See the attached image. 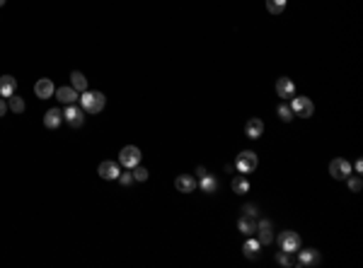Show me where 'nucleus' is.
Wrapping results in <instances>:
<instances>
[{"label":"nucleus","mask_w":363,"mask_h":268,"mask_svg":"<svg viewBox=\"0 0 363 268\" xmlns=\"http://www.w3.org/2000/svg\"><path fill=\"white\" fill-rule=\"evenodd\" d=\"M107 104V97L102 92H80V106H83L85 114H100Z\"/></svg>","instance_id":"obj_1"},{"label":"nucleus","mask_w":363,"mask_h":268,"mask_svg":"<svg viewBox=\"0 0 363 268\" xmlns=\"http://www.w3.org/2000/svg\"><path fill=\"white\" fill-rule=\"evenodd\" d=\"M276 242H279L281 251H288V254H296V251L300 249V234H298V232H293V230L281 232Z\"/></svg>","instance_id":"obj_2"},{"label":"nucleus","mask_w":363,"mask_h":268,"mask_svg":"<svg viewBox=\"0 0 363 268\" xmlns=\"http://www.w3.org/2000/svg\"><path fill=\"white\" fill-rule=\"evenodd\" d=\"M140 162V150L136 145H126V148H121L119 152V165L126 167V169H133V167Z\"/></svg>","instance_id":"obj_3"},{"label":"nucleus","mask_w":363,"mask_h":268,"mask_svg":"<svg viewBox=\"0 0 363 268\" xmlns=\"http://www.w3.org/2000/svg\"><path fill=\"white\" fill-rule=\"evenodd\" d=\"M235 167L240 169L242 174H252V172L257 169V155H254L252 150H245V152H240V155H237V162H235Z\"/></svg>","instance_id":"obj_4"},{"label":"nucleus","mask_w":363,"mask_h":268,"mask_svg":"<svg viewBox=\"0 0 363 268\" xmlns=\"http://www.w3.org/2000/svg\"><path fill=\"white\" fill-rule=\"evenodd\" d=\"M354 172V167H351V162L344 157H336L329 162V174L334 176V179H346V176Z\"/></svg>","instance_id":"obj_5"},{"label":"nucleus","mask_w":363,"mask_h":268,"mask_svg":"<svg viewBox=\"0 0 363 268\" xmlns=\"http://www.w3.org/2000/svg\"><path fill=\"white\" fill-rule=\"evenodd\" d=\"M291 109H293V116L310 119V116H312V111H315V106H312V102H310L307 97H296L293 104H291Z\"/></svg>","instance_id":"obj_6"},{"label":"nucleus","mask_w":363,"mask_h":268,"mask_svg":"<svg viewBox=\"0 0 363 268\" xmlns=\"http://www.w3.org/2000/svg\"><path fill=\"white\" fill-rule=\"evenodd\" d=\"M63 121L68 123V126H73V128H80L85 123V111H83V106L78 109L75 104H68V109L63 111Z\"/></svg>","instance_id":"obj_7"},{"label":"nucleus","mask_w":363,"mask_h":268,"mask_svg":"<svg viewBox=\"0 0 363 268\" xmlns=\"http://www.w3.org/2000/svg\"><path fill=\"white\" fill-rule=\"evenodd\" d=\"M97 174L102 176V179H107V181H112V179H119L121 169L116 162H112V159H104L102 165H100V169H97Z\"/></svg>","instance_id":"obj_8"},{"label":"nucleus","mask_w":363,"mask_h":268,"mask_svg":"<svg viewBox=\"0 0 363 268\" xmlns=\"http://www.w3.org/2000/svg\"><path fill=\"white\" fill-rule=\"evenodd\" d=\"M56 92V85L51 83L49 77H41L37 85H34V94H37L39 99H49V97H54Z\"/></svg>","instance_id":"obj_9"},{"label":"nucleus","mask_w":363,"mask_h":268,"mask_svg":"<svg viewBox=\"0 0 363 268\" xmlns=\"http://www.w3.org/2000/svg\"><path fill=\"white\" fill-rule=\"evenodd\" d=\"M257 239H259V244H271V239H274V227H271V220H259L257 222Z\"/></svg>","instance_id":"obj_10"},{"label":"nucleus","mask_w":363,"mask_h":268,"mask_svg":"<svg viewBox=\"0 0 363 268\" xmlns=\"http://www.w3.org/2000/svg\"><path fill=\"white\" fill-rule=\"evenodd\" d=\"M276 94H279L281 99H291L293 94H296V85L291 77H279V83H276Z\"/></svg>","instance_id":"obj_11"},{"label":"nucleus","mask_w":363,"mask_h":268,"mask_svg":"<svg viewBox=\"0 0 363 268\" xmlns=\"http://www.w3.org/2000/svg\"><path fill=\"white\" fill-rule=\"evenodd\" d=\"M175 186H177L179 194H194L196 179H194L191 174H179L177 179H175Z\"/></svg>","instance_id":"obj_12"},{"label":"nucleus","mask_w":363,"mask_h":268,"mask_svg":"<svg viewBox=\"0 0 363 268\" xmlns=\"http://www.w3.org/2000/svg\"><path fill=\"white\" fill-rule=\"evenodd\" d=\"M237 230L242 232V234H247V237H252V234H257V220H254V215H242L240 220H237Z\"/></svg>","instance_id":"obj_13"},{"label":"nucleus","mask_w":363,"mask_h":268,"mask_svg":"<svg viewBox=\"0 0 363 268\" xmlns=\"http://www.w3.org/2000/svg\"><path fill=\"white\" fill-rule=\"evenodd\" d=\"M15 90H17V80H15L12 75H3V77H0V97L8 99V97L15 94Z\"/></svg>","instance_id":"obj_14"},{"label":"nucleus","mask_w":363,"mask_h":268,"mask_svg":"<svg viewBox=\"0 0 363 268\" xmlns=\"http://www.w3.org/2000/svg\"><path fill=\"white\" fill-rule=\"evenodd\" d=\"M320 263V251L317 249H298V266H317Z\"/></svg>","instance_id":"obj_15"},{"label":"nucleus","mask_w":363,"mask_h":268,"mask_svg":"<svg viewBox=\"0 0 363 268\" xmlns=\"http://www.w3.org/2000/svg\"><path fill=\"white\" fill-rule=\"evenodd\" d=\"M245 133H247V138H261V133H264V121L261 119H250L245 123Z\"/></svg>","instance_id":"obj_16"},{"label":"nucleus","mask_w":363,"mask_h":268,"mask_svg":"<svg viewBox=\"0 0 363 268\" xmlns=\"http://www.w3.org/2000/svg\"><path fill=\"white\" fill-rule=\"evenodd\" d=\"M61 121H63V111H61V109H49L46 116H44V126L54 130V128H58V126H61Z\"/></svg>","instance_id":"obj_17"},{"label":"nucleus","mask_w":363,"mask_h":268,"mask_svg":"<svg viewBox=\"0 0 363 268\" xmlns=\"http://www.w3.org/2000/svg\"><path fill=\"white\" fill-rule=\"evenodd\" d=\"M58 97V102L63 104H75L78 102V90H73V87H58V92H54Z\"/></svg>","instance_id":"obj_18"},{"label":"nucleus","mask_w":363,"mask_h":268,"mask_svg":"<svg viewBox=\"0 0 363 268\" xmlns=\"http://www.w3.org/2000/svg\"><path fill=\"white\" fill-rule=\"evenodd\" d=\"M261 244L259 239H247L245 242V247H242V254L247 256V259H259V254H261Z\"/></svg>","instance_id":"obj_19"},{"label":"nucleus","mask_w":363,"mask_h":268,"mask_svg":"<svg viewBox=\"0 0 363 268\" xmlns=\"http://www.w3.org/2000/svg\"><path fill=\"white\" fill-rule=\"evenodd\" d=\"M70 87L78 90V92H85V90H87V77H85L80 70H73V73H70Z\"/></svg>","instance_id":"obj_20"},{"label":"nucleus","mask_w":363,"mask_h":268,"mask_svg":"<svg viewBox=\"0 0 363 268\" xmlns=\"http://www.w3.org/2000/svg\"><path fill=\"white\" fill-rule=\"evenodd\" d=\"M233 191L235 194H247V191H250V181L245 179V174L233 179Z\"/></svg>","instance_id":"obj_21"},{"label":"nucleus","mask_w":363,"mask_h":268,"mask_svg":"<svg viewBox=\"0 0 363 268\" xmlns=\"http://www.w3.org/2000/svg\"><path fill=\"white\" fill-rule=\"evenodd\" d=\"M215 189H218V184H215L213 176H208V174L201 176V191L204 194H215Z\"/></svg>","instance_id":"obj_22"},{"label":"nucleus","mask_w":363,"mask_h":268,"mask_svg":"<svg viewBox=\"0 0 363 268\" xmlns=\"http://www.w3.org/2000/svg\"><path fill=\"white\" fill-rule=\"evenodd\" d=\"M286 3L288 0H267V10H269L271 15H281L286 10Z\"/></svg>","instance_id":"obj_23"},{"label":"nucleus","mask_w":363,"mask_h":268,"mask_svg":"<svg viewBox=\"0 0 363 268\" xmlns=\"http://www.w3.org/2000/svg\"><path fill=\"white\" fill-rule=\"evenodd\" d=\"M276 263H281V266H298V261L293 259V254H288V251H279L276 254Z\"/></svg>","instance_id":"obj_24"},{"label":"nucleus","mask_w":363,"mask_h":268,"mask_svg":"<svg viewBox=\"0 0 363 268\" xmlns=\"http://www.w3.org/2000/svg\"><path fill=\"white\" fill-rule=\"evenodd\" d=\"M10 99V109L15 111V114H22V111H25V99H22V97H17V94H12V97H8Z\"/></svg>","instance_id":"obj_25"},{"label":"nucleus","mask_w":363,"mask_h":268,"mask_svg":"<svg viewBox=\"0 0 363 268\" xmlns=\"http://www.w3.org/2000/svg\"><path fill=\"white\" fill-rule=\"evenodd\" d=\"M131 174H133V181H148V169H146V167L136 165L131 169Z\"/></svg>","instance_id":"obj_26"},{"label":"nucleus","mask_w":363,"mask_h":268,"mask_svg":"<svg viewBox=\"0 0 363 268\" xmlns=\"http://www.w3.org/2000/svg\"><path fill=\"white\" fill-rule=\"evenodd\" d=\"M279 116H281V121H286V123L293 119V109H291V104H281V106H279Z\"/></svg>","instance_id":"obj_27"},{"label":"nucleus","mask_w":363,"mask_h":268,"mask_svg":"<svg viewBox=\"0 0 363 268\" xmlns=\"http://www.w3.org/2000/svg\"><path fill=\"white\" fill-rule=\"evenodd\" d=\"M346 184H349V189H351V191H361V186H363V181H361V176L356 174V176H346Z\"/></svg>","instance_id":"obj_28"},{"label":"nucleus","mask_w":363,"mask_h":268,"mask_svg":"<svg viewBox=\"0 0 363 268\" xmlns=\"http://www.w3.org/2000/svg\"><path fill=\"white\" fill-rule=\"evenodd\" d=\"M119 184H124V186L133 184V174H131V172H126V174H119Z\"/></svg>","instance_id":"obj_29"},{"label":"nucleus","mask_w":363,"mask_h":268,"mask_svg":"<svg viewBox=\"0 0 363 268\" xmlns=\"http://www.w3.org/2000/svg\"><path fill=\"white\" fill-rule=\"evenodd\" d=\"M5 111H8V104H5V99L0 97V116H5Z\"/></svg>","instance_id":"obj_30"},{"label":"nucleus","mask_w":363,"mask_h":268,"mask_svg":"<svg viewBox=\"0 0 363 268\" xmlns=\"http://www.w3.org/2000/svg\"><path fill=\"white\" fill-rule=\"evenodd\" d=\"M245 213H247V215H257V208H254V205H245Z\"/></svg>","instance_id":"obj_31"},{"label":"nucleus","mask_w":363,"mask_h":268,"mask_svg":"<svg viewBox=\"0 0 363 268\" xmlns=\"http://www.w3.org/2000/svg\"><path fill=\"white\" fill-rule=\"evenodd\" d=\"M354 169H356V172H358V174H361V172H363V162H361V159H358V162H356V165H354Z\"/></svg>","instance_id":"obj_32"},{"label":"nucleus","mask_w":363,"mask_h":268,"mask_svg":"<svg viewBox=\"0 0 363 268\" xmlns=\"http://www.w3.org/2000/svg\"><path fill=\"white\" fill-rule=\"evenodd\" d=\"M3 5H5V0H0V8H3Z\"/></svg>","instance_id":"obj_33"}]
</instances>
